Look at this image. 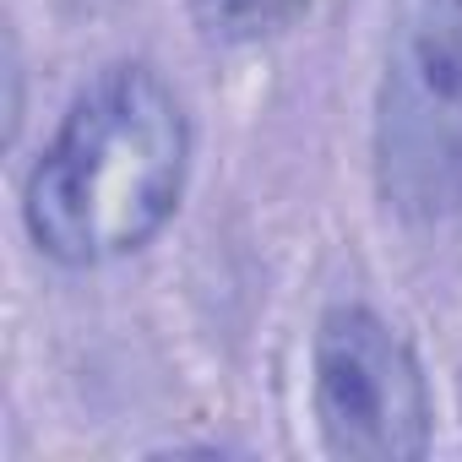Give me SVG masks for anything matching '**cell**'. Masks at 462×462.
I'll list each match as a JSON object with an SVG mask.
<instances>
[{"instance_id": "6da1fadb", "label": "cell", "mask_w": 462, "mask_h": 462, "mask_svg": "<svg viewBox=\"0 0 462 462\" xmlns=\"http://www.w3.org/2000/svg\"><path fill=\"white\" fill-rule=\"evenodd\" d=\"M190 180V115L147 60L104 66L60 115L23 180V223L39 256L104 267L180 212Z\"/></svg>"}, {"instance_id": "7a4b0ae2", "label": "cell", "mask_w": 462, "mask_h": 462, "mask_svg": "<svg viewBox=\"0 0 462 462\" xmlns=\"http://www.w3.org/2000/svg\"><path fill=\"white\" fill-rule=\"evenodd\" d=\"M375 190L402 223L462 212V0H402L375 93Z\"/></svg>"}, {"instance_id": "3957f363", "label": "cell", "mask_w": 462, "mask_h": 462, "mask_svg": "<svg viewBox=\"0 0 462 462\" xmlns=\"http://www.w3.org/2000/svg\"><path fill=\"white\" fill-rule=\"evenodd\" d=\"M310 413L343 462H413L430 451L435 402L413 343L365 305H332L310 343Z\"/></svg>"}, {"instance_id": "277c9868", "label": "cell", "mask_w": 462, "mask_h": 462, "mask_svg": "<svg viewBox=\"0 0 462 462\" xmlns=\"http://www.w3.org/2000/svg\"><path fill=\"white\" fill-rule=\"evenodd\" d=\"M190 12L201 39L240 50V44H267L289 33L310 12V0H190Z\"/></svg>"}]
</instances>
